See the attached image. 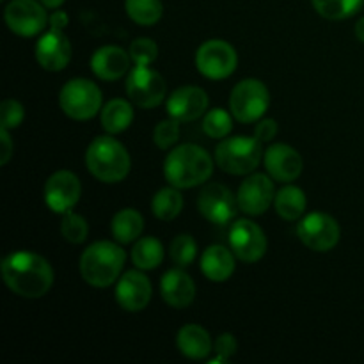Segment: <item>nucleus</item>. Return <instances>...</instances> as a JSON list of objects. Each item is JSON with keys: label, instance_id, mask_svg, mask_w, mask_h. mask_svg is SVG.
Wrapping results in <instances>:
<instances>
[{"label": "nucleus", "instance_id": "29", "mask_svg": "<svg viewBox=\"0 0 364 364\" xmlns=\"http://www.w3.org/2000/svg\"><path fill=\"white\" fill-rule=\"evenodd\" d=\"M124 11L137 25L151 27L162 18L164 6L162 0H124Z\"/></svg>", "mask_w": 364, "mask_h": 364}, {"label": "nucleus", "instance_id": "9", "mask_svg": "<svg viewBox=\"0 0 364 364\" xmlns=\"http://www.w3.org/2000/svg\"><path fill=\"white\" fill-rule=\"evenodd\" d=\"M238 55L233 46L223 39H210L196 52V68L210 80H224L237 70Z\"/></svg>", "mask_w": 364, "mask_h": 364}, {"label": "nucleus", "instance_id": "8", "mask_svg": "<svg viewBox=\"0 0 364 364\" xmlns=\"http://www.w3.org/2000/svg\"><path fill=\"white\" fill-rule=\"evenodd\" d=\"M127 95L134 105L141 109H153L160 105L167 95V85L159 71L149 66H135L127 75Z\"/></svg>", "mask_w": 364, "mask_h": 364}, {"label": "nucleus", "instance_id": "11", "mask_svg": "<svg viewBox=\"0 0 364 364\" xmlns=\"http://www.w3.org/2000/svg\"><path fill=\"white\" fill-rule=\"evenodd\" d=\"M297 235L302 244L311 251L327 252L338 245L341 230L334 217L322 212H313L301 219L297 226Z\"/></svg>", "mask_w": 364, "mask_h": 364}, {"label": "nucleus", "instance_id": "31", "mask_svg": "<svg viewBox=\"0 0 364 364\" xmlns=\"http://www.w3.org/2000/svg\"><path fill=\"white\" fill-rule=\"evenodd\" d=\"M233 114H230L228 110L215 107V109H210L208 112L203 117V132H205L208 137L212 139H226L228 135L233 130Z\"/></svg>", "mask_w": 364, "mask_h": 364}, {"label": "nucleus", "instance_id": "20", "mask_svg": "<svg viewBox=\"0 0 364 364\" xmlns=\"http://www.w3.org/2000/svg\"><path fill=\"white\" fill-rule=\"evenodd\" d=\"M130 53L121 46L107 45L96 50L91 57V70L100 80L114 82L130 71Z\"/></svg>", "mask_w": 364, "mask_h": 364}, {"label": "nucleus", "instance_id": "37", "mask_svg": "<svg viewBox=\"0 0 364 364\" xmlns=\"http://www.w3.org/2000/svg\"><path fill=\"white\" fill-rule=\"evenodd\" d=\"M213 348H215L213 352H215L219 358L213 359L212 363H228L230 361L231 355H235V352H237L238 343H237V340H235L233 334L224 333V334H220V336H217L215 343H213Z\"/></svg>", "mask_w": 364, "mask_h": 364}, {"label": "nucleus", "instance_id": "17", "mask_svg": "<svg viewBox=\"0 0 364 364\" xmlns=\"http://www.w3.org/2000/svg\"><path fill=\"white\" fill-rule=\"evenodd\" d=\"M208 109V95L205 89L196 85H185L169 95L166 102V110L169 117H174L180 123H191L205 116Z\"/></svg>", "mask_w": 364, "mask_h": 364}, {"label": "nucleus", "instance_id": "13", "mask_svg": "<svg viewBox=\"0 0 364 364\" xmlns=\"http://www.w3.org/2000/svg\"><path fill=\"white\" fill-rule=\"evenodd\" d=\"M82 194V185L77 174L71 171H57L46 180L43 198L46 206L55 213H66L73 210Z\"/></svg>", "mask_w": 364, "mask_h": 364}, {"label": "nucleus", "instance_id": "34", "mask_svg": "<svg viewBox=\"0 0 364 364\" xmlns=\"http://www.w3.org/2000/svg\"><path fill=\"white\" fill-rule=\"evenodd\" d=\"M128 53L135 66H151L159 57V45L153 39L137 38L132 41Z\"/></svg>", "mask_w": 364, "mask_h": 364}, {"label": "nucleus", "instance_id": "4", "mask_svg": "<svg viewBox=\"0 0 364 364\" xmlns=\"http://www.w3.org/2000/svg\"><path fill=\"white\" fill-rule=\"evenodd\" d=\"M85 166L96 180L103 183H119L132 169L130 153L112 135H100L85 151Z\"/></svg>", "mask_w": 364, "mask_h": 364}, {"label": "nucleus", "instance_id": "10", "mask_svg": "<svg viewBox=\"0 0 364 364\" xmlns=\"http://www.w3.org/2000/svg\"><path fill=\"white\" fill-rule=\"evenodd\" d=\"M4 18L11 32L21 38H34L45 31L50 16L39 0H11Z\"/></svg>", "mask_w": 364, "mask_h": 364}, {"label": "nucleus", "instance_id": "36", "mask_svg": "<svg viewBox=\"0 0 364 364\" xmlns=\"http://www.w3.org/2000/svg\"><path fill=\"white\" fill-rule=\"evenodd\" d=\"M25 119V109L16 100H4L0 105V128L13 130L18 128Z\"/></svg>", "mask_w": 364, "mask_h": 364}, {"label": "nucleus", "instance_id": "18", "mask_svg": "<svg viewBox=\"0 0 364 364\" xmlns=\"http://www.w3.org/2000/svg\"><path fill=\"white\" fill-rule=\"evenodd\" d=\"M263 166L272 180L291 183L302 173V156L288 144H272L263 153Z\"/></svg>", "mask_w": 364, "mask_h": 364}, {"label": "nucleus", "instance_id": "21", "mask_svg": "<svg viewBox=\"0 0 364 364\" xmlns=\"http://www.w3.org/2000/svg\"><path fill=\"white\" fill-rule=\"evenodd\" d=\"M160 294L171 308L183 309L194 302L196 284L181 267L167 270L160 281Z\"/></svg>", "mask_w": 364, "mask_h": 364}, {"label": "nucleus", "instance_id": "15", "mask_svg": "<svg viewBox=\"0 0 364 364\" xmlns=\"http://www.w3.org/2000/svg\"><path fill=\"white\" fill-rule=\"evenodd\" d=\"M276 198V191H274V183L270 176L262 173L251 174L242 181L238 187L237 201L238 208L245 213V215L258 217L263 215Z\"/></svg>", "mask_w": 364, "mask_h": 364}, {"label": "nucleus", "instance_id": "33", "mask_svg": "<svg viewBox=\"0 0 364 364\" xmlns=\"http://www.w3.org/2000/svg\"><path fill=\"white\" fill-rule=\"evenodd\" d=\"M60 235L70 244H84L89 235L87 220L70 210V212L64 213L63 223H60Z\"/></svg>", "mask_w": 364, "mask_h": 364}, {"label": "nucleus", "instance_id": "32", "mask_svg": "<svg viewBox=\"0 0 364 364\" xmlns=\"http://www.w3.org/2000/svg\"><path fill=\"white\" fill-rule=\"evenodd\" d=\"M169 255L174 265L185 269V267L192 265L194 259L198 258V245H196V240L191 235H178L171 242Z\"/></svg>", "mask_w": 364, "mask_h": 364}, {"label": "nucleus", "instance_id": "22", "mask_svg": "<svg viewBox=\"0 0 364 364\" xmlns=\"http://www.w3.org/2000/svg\"><path fill=\"white\" fill-rule=\"evenodd\" d=\"M235 252L224 245H210L201 255V270L206 279L224 283L235 272Z\"/></svg>", "mask_w": 364, "mask_h": 364}, {"label": "nucleus", "instance_id": "2", "mask_svg": "<svg viewBox=\"0 0 364 364\" xmlns=\"http://www.w3.org/2000/svg\"><path fill=\"white\" fill-rule=\"evenodd\" d=\"M213 159L198 144H181L171 149L164 162V176L176 188H194L210 180Z\"/></svg>", "mask_w": 364, "mask_h": 364}, {"label": "nucleus", "instance_id": "40", "mask_svg": "<svg viewBox=\"0 0 364 364\" xmlns=\"http://www.w3.org/2000/svg\"><path fill=\"white\" fill-rule=\"evenodd\" d=\"M68 27V14L64 11L55 9L48 18V28L53 31H64Z\"/></svg>", "mask_w": 364, "mask_h": 364}, {"label": "nucleus", "instance_id": "28", "mask_svg": "<svg viewBox=\"0 0 364 364\" xmlns=\"http://www.w3.org/2000/svg\"><path fill=\"white\" fill-rule=\"evenodd\" d=\"M132 262L141 270H153L162 263L164 245L153 237H142L135 240L132 247Z\"/></svg>", "mask_w": 364, "mask_h": 364}, {"label": "nucleus", "instance_id": "3", "mask_svg": "<svg viewBox=\"0 0 364 364\" xmlns=\"http://www.w3.org/2000/svg\"><path fill=\"white\" fill-rule=\"evenodd\" d=\"M127 252L114 242L102 240L89 245L80 256V276L95 288H109L121 277Z\"/></svg>", "mask_w": 364, "mask_h": 364}, {"label": "nucleus", "instance_id": "23", "mask_svg": "<svg viewBox=\"0 0 364 364\" xmlns=\"http://www.w3.org/2000/svg\"><path fill=\"white\" fill-rule=\"evenodd\" d=\"M176 345L180 354L192 359V361L206 359L213 350V341L210 334L201 326H196V323H188V326H183L178 331Z\"/></svg>", "mask_w": 364, "mask_h": 364}, {"label": "nucleus", "instance_id": "6", "mask_svg": "<svg viewBox=\"0 0 364 364\" xmlns=\"http://www.w3.org/2000/svg\"><path fill=\"white\" fill-rule=\"evenodd\" d=\"M103 96L98 85L87 78H73L60 89L59 105L70 119H92L103 109Z\"/></svg>", "mask_w": 364, "mask_h": 364}, {"label": "nucleus", "instance_id": "14", "mask_svg": "<svg viewBox=\"0 0 364 364\" xmlns=\"http://www.w3.org/2000/svg\"><path fill=\"white\" fill-rule=\"evenodd\" d=\"M198 210L208 223L228 224L235 219L237 210L240 208L230 188L220 183H210L199 194Z\"/></svg>", "mask_w": 364, "mask_h": 364}, {"label": "nucleus", "instance_id": "35", "mask_svg": "<svg viewBox=\"0 0 364 364\" xmlns=\"http://www.w3.org/2000/svg\"><path fill=\"white\" fill-rule=\"evenodd\" d=\"M180 139V121L169 117V119L160 121L153 130V142L160 149H171Z\"/></svg>", "mask_w": 364, "mask_h": 364}, {"label": "nucleus", "instance_id": "25", "mask_svg": "<svg viewBox=\"0 0 364 364\" xmlns=\"http://www.w3.org/2000/svg\"><path fill=\"white\" fill-rule=\"evenodd\" d=\"M102 127L107 134L116 135L127 130L134 121V107L127 100H110L102 109Z\"/></svg>", "mask_w": 364, "mask_h": 364}, {"label": "nucleus", "instance_id": "30", "mask_svg": "<svg viewBox=\"0 0 364 364\" xmlns=\"http://www.w3.org/2000/svg\"><path fill=\"white\" fill-rule=\"evenodd\" d=\"M320 16L327 20H345L361 9L364 0H311Z\"/></svg>", "mask_w": 364, "mask_h": 364}, {"label": "nucleus", "instance_id": "41", "mask_svg": "<svg viewBox=\"0 0 364 364\" xmlns=\"http://www.w3.org/2000/svg\"><path fill=\"white\" fill-rule=\"evenodd\" d=\"M39 2H41L46 9H59L66 0H39Z\"/></svg>", "mask_w": 364, "mask_h": 364}, {"label": "nucleus", "instance_id": "26", "mask_svg": "<svg viewBox=\"0 0 364 364\" xmlns=\"http://www.w3.org/2000/svg\"><path fill=\"white\" fill-rule=\"evenodd\" d=\"M306 196L302 188L295 187V185H287L276 192L274 198V208H276L277 215L284 220H299L302 213L306 212Z\"/></svg>", "mask_w": 364, "mask_h": 364}, {"label": "nucleus", "instance_id": "1", "mask_svg": "<svg viewBox=\"0 0 364 364\" xmlns=\"http://www.w3.org/2000/svg\"><path fill=\"white\" fill-rule=\"evenodd\" d=\"M0 272L6 287L23 299L43 297L53 284L52 265L31 251L11 252L4 258Z\"/></svg>", "mask_w": 364, "mask_h": 364}, {"label": "nucleus", "instance_id": "12", "mask_svg": "<svg viewBox=\"0 0 364 364\" xmlns=\"http://www.w3.org/2000/svg\"><path fill=\"white\" fill-rule=\"evenodd\" d=\"M267 237L262 228L249 219H240L230 228V247L240 262L256 263L265 256Z\"/></svg>", "mask_w": 364, "mask_h": 364}, {"label": "nucleus", "instance_id": "19", "mask_svg": "<svg viewBox=\"0 0 364 364\" xmlns=\"http://www.w3.org/2000/svg\"><path fill=\"white\" fill-rule=\"evenodd\" d=\"M36 60L46 71H60L71 60V43L64 31L48 28L36 43Z\"/></svg>", "mask_w": 364, "mask_h": 364}, {"label": "nucleus", "instance_id": "38", "mask_svg": "<svg viewBox=\"0 0 364 364\" xmlns=\"http://www.w3.org/2000/svg\"><path fill=\"white\" fill-rule=\"evenodd\" d=\"M277 135V123L272 117H267V119H259L258 124L255 128V137L259 142H270Z\"/></svg>", "mask_w": 364, "mask_h": 364}, {"label": "nucleus", "instance_id": "42", "mask_svg": "<svg viewBox=\"0 0 364 364\" xmlns=\"http://www.w3.org/2000/svg\"><path fill=\"white\" fill-rule=\"evenodd\" d=\"M355 36L361 43H364V16L355 23Z\"/></svg>", "mask_w": 364, "mask_h": 364}, {"label": "nucleus", "instance_id": "16", "mask_svg": "<svg viewBox=\"0 0 364 364\" xmlns=\"http://www.w3.org/2000/svg\"><path fill=\"white\" fill-rule=\"evenodd\" d=\"M142 272L141 269L128 270V272L121 274V277L117 279L116 301L124 311H142L149 304V301H151V283H149V279Z\"/></svg>", "mask_w": 364, "mask_h": 364}, {"label": "nucleus", "instance_id": "5", "mask_svg": "<svg viewBox=\"0 0 364 364\" xmlns=\"http://www.w3.org/2000/svg\"><path fill=\"white\" fill-rule=\"evenodd\" d=\"M263 142L256 137H226L215 148V164L228 174H251L263 160Z\"/></svg>", "mask_w": 364, "mask_h": 364}, {"label": "nucleus", "instance_id": "7", "mask_svg": "<svg viewBox=\"0 0 364 364\" xmlns=\"http://www.w3.org/2000/svg\"><path fill=\"white\" fill-rule=\"evenodd\" d=\"M270 105V95L267 85L256 78H245L238 82L230 96V110L240 123H256L265 116Z\"/></svg>", "mask_w": 364, "mask_h": 364}, {"label": "nucleus", "instance_id": "24", "mask_svg": "<svg viewBox=\"0 0 364 364\" xmlns=\"http://www.w3.org/2000/svg\"><path fill=\"white\" fill-rule=\"evenodd\" d=\"M144 230V219L141 213L134 208H123L112 217L110 231L114 235V240L119 244H134L139 240Z\"/></svg>", "mask_w": 364, "mask_h": 364}, {"label": "nucleus", "instance_id": "27", "mask_svg": "<svg viewBox=\"0 0 364 364\" xmlns=\"http://www.w3.org/2000/svg\"><path fill=\"white\" fill-rule=\"evenodd\" d=\"M183 210V196H181L180 188L173 187H164L153 196L151 201V212L153 215L159 220L169 223V220L176 219Z\"/></svg>", "mask_w": 364, "mask_h": 364}, {"label": "nucleus", "instance_id": "39", "mask_svg": "<svg viewBox=\"0 0 364 364\" xmlns=\"http://www.w3.org/2000/svg\"><path fill=\"white\" fill-rule=\"evenodd\" d=\"M0 146H2V148H0V166H6V164L11 160V156H13V151H14L9 130L0 128Z\"/></svg>", "mask_w": 364, "mask_h": 364}]
</instances>
